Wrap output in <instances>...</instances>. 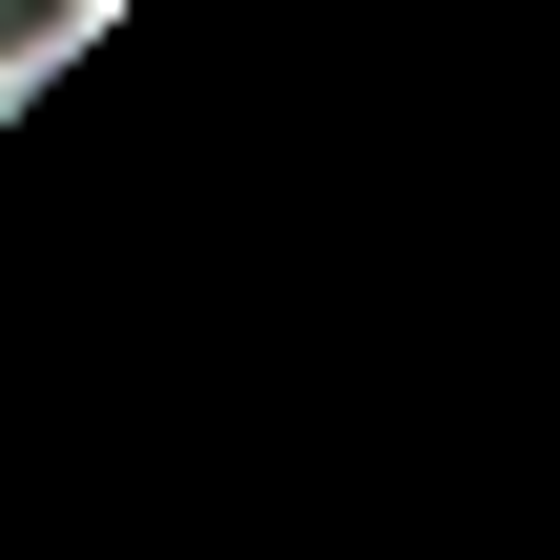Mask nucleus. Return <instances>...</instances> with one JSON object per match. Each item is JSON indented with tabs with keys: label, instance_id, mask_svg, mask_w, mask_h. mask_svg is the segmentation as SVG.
Instances as JSON below:
<instances>
[{
	"label": "nucleus",
	"instance_id": "1",
	"mask_svg": "<svg viewBox=\"0 0 560 560\" xmlns=\"http://www.w3.org/2000/svg\"><path fill=\"white\" fill-rule=\"evenodd\" d=\"M83 21H104V0H0V83H21V62H62Z\"/></svg>",
	"mask_w": 560,
	"mask_h": 560
}]
</instances>
